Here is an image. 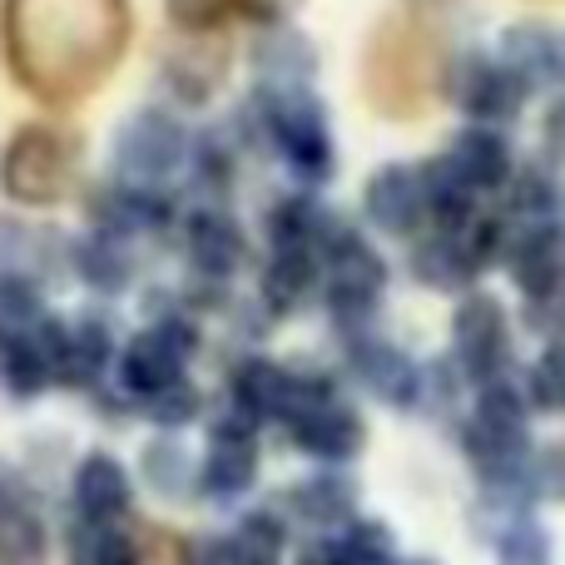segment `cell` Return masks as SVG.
Segmentation results:
<instances>
[{
    "mask_svg": "<svg viewBox=\"0 0 565 565\" xmlns=\"http://www.w3.org/2000/svg\"><path fill=\"white\" fill-rule=\"evenodd\" d=\"M135 45L129 0H0V60L30 105L70 115L115 79Z\"/></svg>",
    "mask_w": 565,
    "mask_h": 565,
    "instance_id": "6da1fadb",
    "label": "cell"
},
{
    "mask_svg": "<svg viewBox=\"0 0 565 565\" xmlns=\"http://www.w3.org/2000/svg\"><path fill=\"white\" fill-rule=\"evenodd\" d=\"M457 45L431 10H387L358 55V95L387 125H417L441 105Z\"/></svg>",
    "mask_w": 565,
    "mask_h": 565,
    "instance_id": "7a4b0ae2",
    "label": "cell"
},
{
    "mask_svg": "<svg viewBox=\"0 0 565 565\" xmlns=\"http://www.w3.org/2000/svg\"><path fill=\"white\" fill-rule=\"evenodd\" d=\"M244 135L248 154H268L288 174V184L328 194L342 169L338 129L318 89H264L248 85V95L228 115Z\"/></svg>",
    "mask_w": 565,
    "mask_h": 565,
    "instance_id": "3957f363",
    "label": "cell"
},
{
    "mask_svg": "<svg viewBox=\"0 0 565 565\" xmlns=\"http://www.w3.org/2000/svg\"><path fill=\"white\" fill-rule=\"evenodd\" d=\"M85 135L70 115H30L0 145V199L20 214H55L85 189Z\"/></svg>",
    "mask_w": 565,
    "mask_h": 565,
    "instance_id": "277c9868",
    "label": "cell"
},
{
    "mask_svg": "<svg viewBox=\"0 0 565 565\" xmlns=\"http://www.w3.org/2000/svg\"><path fill=\"white\" fill-rule=\"evenodd\" d=\"M169 254L184 268L179 288L189 292V302H194L209 322V318H224V312L238 308V282H244V274H254L258 238L248 234V224L234 214V204H194V199H189L184 214H179Z\"/></svg>",
    "mask_w": 565,
    "mask_h": 565,
    "instance_id": "5b68a950",
    "label": "cell"
},
{
    "mask_svg": "<svg viewBox=\"0 0 565 565\" xmlns=\"http://www.w3.org/2000/svg\"><path fill=\"white\" fill-rule=\"evenodd\" d=\"M274 427L312 467H352L367 451V417L348 397L342 372L322 362H288V402Z\"/></svg>",
    "mask_w": 565,
    "mask_h": 565,
    "instance_id": "8992f818",
    "label": "cell"
},
{
    "mask_svg": "<svg viewBox=\"0 0 565 565\" xmlns=\"http://www.w3.org/2000/svg\"><path fill=\"white\" fill-rule=\"evenodd\" d=\"M392 292V258L382 238H372L362 224L342 218L318 258V312L328 318L332 338L382 328Z\"/></svg>",
    "mask_w": 565,
    "mask_h": 565,
    "instance_id": "52a82bcc",
    "label": "cell"
},
{
    "mask_svg": "<svg viewBox=\"0 0 565 565\" xmlns=\"http://www.w3.org/2000/svg\"><path fill=\"white\" fill-rule=\"evenodd\" d=\"M501 254H507V224L497 209H477L471 218L457 224H431L422 238L402 248V268L417 288L441 292V298H461L471 288H487L491 274H501Z\"/></svg>",
    "mask_w": 565,
    "mask_h": 565,
    "instance_id": "ba28073f",
    "label": "cell"
},
{
    "mask_svg": "<svg viewBox=\"0 0 565 565\" xmlns=\"http://www.w3.org/2000/svg\"><path fill=\"white\" fill-rule=\"evenodd\" d=\"M189 145H194V125H189L184 109L164 105V99H149V105L129 109L115 125L105 174L125 179V184H145V189H179L184 184Z\"/></svg>",
    "mask_w": 565,
    "mask_h": 565,
    "instance_id": "9c48e42d",
    "label": "cell"
},
{
    "mask_svg": "<svg viewBox=\"0 0 565 565\" xmlns=\"http://www.w3.org/2000/svg\"><path fill=\"white\" fill-rule=\"evenodd\" d=\"M75 204H79L85 228L125 238L139 254H154V248L174 244L179 214H184L189 199L179 189H145V184H125L115 174H99V179H85Z\"/></svg>",
    "mask_w": 565,
    "mask_h": 565,
    "instance_id": "30bf717a",
    "label": "cell"
},
{
    "mask_svg": "<svg viewBox=\"0 0 565 565\" xmlns=\"http://www.w3.org/2000/svg\"><path fill=\"white\" fill-rule=\"evenodd\" d=\"M516 308L491 288H471L461 298H451V322H447V358L457 362V372L481 387L497 382L507 372H516Z\"/></svg>",
    "mask_w": 565,
    "mask_h": 565,
    "instance_id": "8fae6325",
    "label": "cell"
},
{
    "mask_svg": "<svg viewBox=\"0 0 565 565\" xmlns=\"http://www.w3.org/2000/svg\"><path fill=\"white\" fill-rule=\"evenodd\" d=\"M258 422L218 402L204 417V451H199V501L209 507H238L264 477V441Z\"/></svg>",
    "mask_w": 565,
    "mask_h": 565,
    "instance_id": "7c38bea8",
    "label": "cell"
},
{
    "mask_svg": "<svg viewBox=\"0 0 565 565\" xmlns=\"http://www.w3.org/2000/svg\"><path fill=\"white\" fill-rule=\"evenodd\" d=\"M342 348V382L358 387L362 397L382 402L392 412H422V397H427V362L412 358V348H402L397 338H387L382 328L352 332V338H338Z\"/></svg>",
    "mask_w": 565,
    "mask_h": 565,
    "instance_id": "4fadbf2b",
    "label": "cell"
},
{
    "mask_svg": "<svg viewBox=\"0 0 565 565\" xmlns=\"http://www.w3.org/2000/svg\"><path fill=\"white\" fill-rule=\"evenodd\" d=\"M441 105L457 109L461 125H497V129H511L521 125L536 95L511 75L507 65L497 60V50H481V45H467L451 55V70H447V89H441Z\"/></svg>",
    "mask_w": 565,
    "mask_h": 565,
    "instance_id": "5bb4252c",
    "label": "cell"
},
{
    "mask_svg": "<svg viewBox=\"0 0 565 565\" xmlns=\"http://www.w3.org/2000/svg\"><path fill=\"white\" fill-rule=\"evenodd\" d=\"M234 75L228 35H169L159 45V99L184 115H209Z\"/></svg>",
    "mask_w": 565,
    "mask_h": 565,
    "instance_id": "9a60e30c",
    "label": "cell"
},
{
    "mask_svg": "<svg viewBox=\"0 0 565 565\" xmlns=\"http://www.w3.org/2000/svg\"><path fill=\"white\" fill-rule=\"evenodd\" d=\"M358 224L382 244H402L422 238L431 228V204H427V179H422V159H387L362 179L358 199Z\"/></svg>",
    "mask_w": 565,
    "mask_h": 565,
    "instance_id": "2e32d148",
    "label": "cell"
},
{
    "mask_svg": "<svg viewBox=\"0 0 565 565\" xmlns=\"http://www.w3.org/2000/svg\"><path fill=\"white\" fill-rule=\"evenodd\" d=\"M125 328H119L109 302H85L79 312H65V338H60V387L75 397H95L115 382V358Z\"/></svg>",
    "mask_w": 565,
    "mask_h": 565,
    "instance_id": "e0dca14e",
    "label": "cell"
},
{
    "mask_svg": "<svg viewBox=\"0 0 565 565\" xmlns=\"http://www.w3.org/2000/svg\"><path fill=\"white\" fill-rule=\"evenodd\" d=\"M441 169H447L451 179H457L461 189H467L471 199H481V204H497L501 194H507L511 174L521 169L516 154V139H511V129H497V125H457L451 129V139L437 149Z\"/></svg>",
    "mask_w": 565,
    "mask_h": 565,
    "instance_id": "ac0fdd59",
    "label": "cell"
},
{
    "mask_svg": "<svg viewBox=\"0 0 565 565\" xmlns=\"http://www.w3.org/2000/svg\"><path fill=\"white\" fill-rule=\"evenodd\" d=\"M501 274H507L511 292L521 302L565 292V218H551V224H507Z\"/></svg>",
    "mask_w": 565,
    "mask_h": 565,
    "instance_id": "d6986e66",
    "label": "cell"
},
{
    "mask_svg": "<svg viewBox=\"0 0 565 565\" xmlns=\"http://www.w3.org/2000/svg\"><path fill=\"white\" fill-rule=\"evenodd\" d=\"M248 145L238 135L234 119H204L194 125V145H189V164H184V199L194 204H234V189L244 179L248 164Z\"/></svg>",
    "mask_w": 565,
    "mask_h": 565,
    "instance_id": "ffe728a7",
    "label": "cell"
},
{
    "mask_svg": "<svg viewBox=\"0 0 565 565\" xmlns=\"http://www.w3.org/2000/svg\"><path fill=\"white\" fill-rule=\"evenodd\" d=\"M145 264H149V254H139L125 238H109L85 224H79V234H70V278L95 302L115 308L119 298H129L145 282Z\"/></svg>",
    "mask_w": 565,
    "mask_h": 565,
    "instance_id": "44dd1931",
    "label": "cell"
},
{
    "mask_svg": "<svg viewBox=\"0 0 565 565\" xmlns=\"http://www.w3.org/2000/svg\"><path fill=\"white\" fill-rule=\"evenodd\" d=\"M0 274H20L55 288L60 278H70V234L45 214L0 209Z\"/></svg>",
    "mask_w": 565,
    "mask_h": 565,
    "instance_id": "7402d4cb",
    "label": "cell"
},
{
    "mask_svg": "<svg viewBox=\"0 0 565 565\" xmlns=\"http://www.w3.org/2000/svg\"><path fill=\"white\" fill-rule=\"evenodd\" d=\"M274 507L292 526L312 531V536H328V531H342L348 521L362 516V487L348 467H318L292 481L288 491H278Z\"/></svg>",
    "mask_w": 565,
    "mask_h": 565,
    "instance_id": "603a6c76",
    "label": "cell"
},
{
    "mask_svg": "<svg viewBox=\"0 0 565 565\" xmlns=\"http://www.w3.org/2000/svg\"><path fill=\"white\" fill-rule=\"evenodd\" d=\"M70 516L79 521H135V471L105 447L75 457L65 481Z\"/></svg>",
    "mask_w": 565,
    "mask_h": 565,
    "instance_id": "cb8c5ba5",
    "label": "cell"
},
{
    "mask_svg": "<svg viewBox=\"0 0 565 565\" xmlns=\"http://www.w3.org/2000/svg\"><path fill=\"white\" fill-rule=\"evenodd\" d=\"M248 85H264V89H312L318 85V45L312 35L292 20V25H268L248 35Z\"/></svg>",
    "mask_w": 565,
    "mask_h": 565,
    "instance_id": "d4e9b609",
    "label": "cell"
},
{
    "mask_svg": "<svg viewBox=\"0 0 565 565\" xmlns=\"http://www.w3.org/2000/svg\"><path fill=\"white\" fill-rule=\"evenodd\" d=\"M491 50L536 99H551L565 85V35L546 20H511Z\"/></svg>",
    "mask_w": 565,
    "mask_h": 565,
    "instance_id": "484cf974",
    "label": "cell"
},
{
    "mask_svg": "<svg viewBox=\"0 0 565 565\" xmlns=\"http://www.w3.org/2000/svg\"><path fill=\"white\" fill-rule=\"evenodd\" d=\"M169 531H139L135 521H65V565H159Z\"/></svg>",
    "mask_w": 565,
    "mask_h": 565,
    "instance_id": "4316f807",
    "label": "cell"
},
{
    "mask_svg": "<svg viewBox=\"0 0 565 565\" xmlns=\"http://www.w3.org/2000/svg\"><path fill=\"white\" fill-rule=\"evenodd\" d=\"M218 402L244 412L258 427H274L282 402H288V362L268 358L264 348H238L224 367V392Z\"/></svg>",
    "mask_w": 565,
    "mask_h": 565,
    "instance_id": "83f0119b",
    "label": "cell"
},
{
    "mask_svg": "<svg viewBox=\"0 0 565 565\" xmlns=\"http://www.w3.org/2000/svg\"><path fill=\"white\" fill-rule=\"evenodd\" d=\"M497 209L507 224H551V218H565V179L556 164H546L541 154L521 159V169L511 174L507 194L497 199Z\"/></svg>",
    "mask_w": 565,
    "mask_h": 565,
    "instance_id": "f1b7e54d",
    "label": "cell"
},
{
    "mask_svg": "<svg viewBox=\"0 0 565 565\" xmlns=\"http://www.w3.org/2000/svg\"><path fill=\"white\" fill-rule=\"evenodd\" d=\"M135 477L145 481L159 501H194V491H199V457L184 447V437H179V431H154V437L139 447Z\"/></svg>",
    "mask_w": 565,
    "mask_h": 565,
    "instance_id": "f546056e",
    "label": "cell"
},
{
    "mask_svg": "<svg viewBox=\"0 0 565 565\" xmlns=\"http://www.w3.org/2000/svg\"><path fill=\"white\" fill-rule=\"evenodd\" d=\"M224 536L234 551V565H282L292 546V521L278 507H248Z\"/></svg>",
    "mask_w": 565,
    "mask_h": 565,
    "instance_id": "4dcf8cb0",
    "label": "cell"
},
{
    "mask_svg": "<svg viewBox=\"0 0 565 565\" xmlns=\"http://www.w3.org/2000/svg\"><path fill=\"white\" fill-rule=\"evenodd\" d=\"M60 318V308L50 302V288L35 278L0 274V342H20L45 332Z\"/></svg>",
    "mask_w": 565,
    "mask_h": 565,
    "instance_id": "1f68e13d",
    "label": "cell"
},
{
    "mask_svg": "<svg viewBox=\"0 0 565 565\" xmlns=\"http://www.w3.org/2000/svg\"><path fill=\"white\" fill-rule=\"evenodd\" d=\"M491 551H497V565H556V536L536 511H516V516L497 521Z\"/></svg>",
    "mask_w": 565,
    "mask_h": 565,
    "instance_id": "d6a6232c",
    "label": "cell"
},
{
    "mask_svg": "<svg viewBox=\"0 0 565 565\" xmlns=\"http://www.w3.org/2000/svg\"><path fill=\"white\" fill-rule=\"evenodd\" d=\"M0 565H50V531L25 497L0 511Z\"/></svg>",
    "mask_w": 565,
    "mask_h": 565,
    "instance_id": "836d02e7",
    "label": "cell"
},
{
    "mask_svg": "<svg viewBox=\"0 0 565 565\" xmlns=\"http://www.w3.org/2000/svg\"><path fill=\"white\" fill-rule=\"evenodd\" d=\"M521 387H526L536 417H561L565 412V338L541 342L536 358L521 367Z\"/></svg>",
    "mask_w": 565,
    "mask_h": 565,
    "instance_id": "e575fe53",
    "label": "cell"
},
{
    "mask_svg": "<svg viewBox=\"0 0 565 565\" xmlns=\"http://www.w3.org/2000/svg\"><path fill=\"white\" fill-rule=\"evenodd\" d=\"M332 536H338L348 565H392L402 556L392 526L387 521H377V516H358V521H348L342 531H332Z\"/></svg>",
    "mask_w": 565,
    "mask_h": 565,
    "instance_id": "d590c367",
    "label": "cell"
},
{
    "mask_svg": "<svg viewBox=\"0 0 565 565\" xmlns=\"http://www.w3.org/2000/svg\"><path fill=\"white\" fill-rule=\"evenodd\" d=\"M139 417H145L154 431H184V427H194V422L209 417V397H204V387L189 377V382H179V387H169L164 397H154Z\"/></svg>",
    "mask_w": 565,
    "mask_h": 565,
    "instance_id": "8d00e7d4",
    "label": "cell"
},
{
    "mask_svg": "<svg viewBox=\"0 0 565 565\" xmlns=\"http://www.w3.org/2000/svg\"><path fill=\"white\" fill-rule=\"evenodd\" d=\"M169 35H228L234 0H164Z\"/></svg>",
    "mask_w": 565,
    "mask_h": 565,
    "instance_id": "74e56055",
    "label": "cell"
},
{
    "mask_svg": "<svg viewBox=\"0 0 565 565\" xmlns=\"http://www.w3.org/2000/svg\"><path fill=\"white\" fill-rule=\"evenodd\" d=\"M531 491L536 501H565V441H546L531 457Z\"/></svg>",
    "mask_w": 565,
    "mask_h": 565,
    "instance_id": "f35d334b",
    "label": "cell"
},
{
    "mask_svg": "<svg viewBox=\"0 0 565 565\" xmlns=\"http://www.w3.org/2000/svg\"><path fill=\"white\" fill-rule=\"evenodd\" d=\"M174 565H234V551L224 531H199L174 541Z\"/></svg>",
    "mask_w": 565,
    "mask_h": 565,
    "instance_id": "ab89813d",
    "label": "cell"
},
{
    "mask_svg": "<svg viewBox=\"0 0 565 565\" xmlns=\"http://www.w3.org/2000/svg\"><path fill=\"white\" fill-rule=\"evenodd\" d=\"M302 6H308V0H234V20H244L248 30L292 25Z\"/></svg>",
    "mask_w": 565,
    "mask_h": 565,
    "instance_id": "60d3db41",
    "label": "cell"
},
{
    "mask_svg": "<svg viewBox=\"0 0 565 565\" xmlns=\"http://www.w3.org/2000/svg\"><path fill=\"white\" fill-rule=\"evenodd\" d=\"M292 565H348V556H342V546H338V536H308L302 541V551H298V561Z\"/></svg>",
    "mask_w": 565,
    "mask_h": 565,
    "instance_id": "b9f144b4",
    "label": "cell"
},
{
    "mask_svg": "<svg viewBox=\"0 0 565 565\" xmlns=\"http://www.w3.org/2000/svg\"><path fill=\"white\" fill-rule=\"evenodd\" d=\"M402 6H407V10H431V15H437V10L457 6V0H402Z\"/></svg>",
    "mask_w": 565,
    "mask_h": 565,
    "instance_id": "7bdbcfd3",
    "label": "cell"
},
{
    "mask_svg": "<svg viewBox=\"0 0 565 565\" xmlns=\"http://www.w3.org/2000/svg\"><path fill=\"white\" fill-rule=\"evenodd\" d=\"M392 565H437V561H431V556H397Z\"/></svg>",
    "mask_w": 565,
    "mask_h": 565,
    "instance_id": "ee69618b",
    "label": "cell"
},
{
    "mask_svg": "<svg viewBox=\"0 0 565 565\" xmlns=\"http://www.w3.org/2000/svg\"><path fill=\"white\" fill-rule=\"evenodd\" d=\"M561 89H565V85H561Z\"/></svg>",
    "mask_w": 565,
    "mask_h": 565,
    "instance_id": "f6af8a7d",
    "label": "cell"
}]
</instances>
